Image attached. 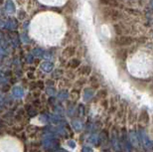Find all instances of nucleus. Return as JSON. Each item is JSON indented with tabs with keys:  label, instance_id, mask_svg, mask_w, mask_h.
Returning <instances> with one entry per match:
<instances>
[{
	"label": "nucleus",
	"instance_id": "1",
	"mask_svg": "<svg viewBox=\"0 0 153 152\" xmlns=\"http://www.w3.org/2000/svg\"><path fill=\"white\" fill-rule=\"evenodd\" d=\"M139 140L141 142L142 146L144 147L145 150H151L153 148V143L152 141L149 139L148 135L146 134V132L143 129L139 131Z\"/></svg>",
	"mask_w": 153,
	"mask_h": 152
},
{
	"label": "nucleus",
	"instance_id": "2",
	"mask_svg": "<svg viewBox=\"0 0 153 152\" xmlns=\"http://www.w3.org/2000/svg\"><path fill=\"white\" fill-rule=\"evenodd\" d=\"M133 39L131 37H128V36H118L114 39V44L116 46H120V47H124V46H129L130 44H132Z\"/></svg>",
	"mask_w": 153,
	"mask_h": 152
},
{
	"label": "nucleus",
	"instance_id": "3",
	"mask_svg": "<svg viewBox=\"0 0 153 152\" xmlns=\"http://www.w3.org/2000/svg\"><path fill=\"white\" fill-rule=\"evenodd\" d=\"M103 16H105L106 19H111V20H116L118 19L120 14H119L118 11L114 10V9H106L103 12Z\"/></svg>",
	"mask_w": 153,
	"mask_h": 152
},
{
	"label": "nucleus",
	"instance_id": "4",
	"mask_svg": "<svg viewBox=\"0 0 153 152\" xmlns=\"http://www.w3.org/2000/svg\"><path fill=\"white\" fill-rule=\"evenodd\" d=\"M129 141H130V145L132 147H134V148H138L139 147L140 140H139V137L136 134V132L131 131L129 133Z\"/></svg>",
	"mask_w": 153,
	"mask_h": 152
},
{
	"label": "nucleus",
	"instance_id": "5",
	"mask_svg": "<svg viewBox=\"0 0 153 152\" xmlns=\"http://www.w3.org/2000/svg\"><path fill=\"white\" fill-rule=\"evenodd\" d=\"M44 145L47 149H55L58 147V142L57 140H55L54 138H47L44 142Z\"/></svg>",
	"mask_w": 153,
	"mask_h": 152
},
{
	"label": "nucleus",
	"instance_id": "6",
	"mask_svg": "<svg viewBox=\"0 0 153 152\" xmlns=\"http://www.w3.org/2000/svg\"><path fill=\"white\" fill-rule=\"evenodd\" d=\"M53 64L50 62H44L41 64V69L45 72H51L53 70Z\"/></svg>",
	"mask_w": 153,
	"mask_h": 152
},
{
	"label": "nucleus",
	"instance_id": "7",
	"mask_svg": "<svg viewBox=\"0 0 153 152\" xmlns=\"http://www.w3.org/2000/svg\"><path fill=\"white\" fill-rule=\"evenodd\" d=\"M6 27L11 30L16 29L17 28V21L15 19H9L7 22H6Z\"/></svg>",
	"mask_w": 153,
	"mask_h": 152
},
{
	"label": "nucleus",
	"instance_id": "8",
	"mask_svg": "<svg viewBox=\"0 0 153 152\" xmlns=\"http://www.w3.org/2000/svg\"><path fill=\"white\" fill-rule=\"evenodd\" d=\"M76 49L74 47H68V48H66L65 51H64V56H66V57H72L73 55H74L76 53Z\"/></svg>",
	"mask_w": 153,
	"mask_h": 152
},
{
	"label": "nucleus",
	"instance_id": "9",
	"mask_svg": "<svg viewBox=\"0 0 153 152\" xmlns=\"http://www.w3.org/2000/svg\"><path fill=\"white\" fill-rule=\"evenodd\" d=\"M5 8H6V11L9 12V13H13L15 11V6L13 4V2L10 1V0H8V1L6 2Z\"/></svg>",
	"mask_w": 153,
	"mask_h": 152
},
{
	"label": "nucleus",
	"instance_id": "10",
	"mask_svg": "<svg viewBox=\"0 0 153 152\" xmlns=\"http://www.w3.org/2000/svg\"><path fill=\"white\" fill-rule=\"evenodd\" d=\"M100 4L102 5H111V6H117V1L115 0H99Z\"/></svg>",
	"mask_w": 153,
	"mask_h": 152
},
{
	"label": "nucleus",
	"instance_id": "11",
	"mask_svg": "<svg viewBox=\"0 0 153 152\" xmlns=\"http://www.w3.org/2000/svg\"><path fill=\"white\" fill-rule=\"evenodd\" d=\"M93 95H94V90H90V89L85 90L84 92V99H85V101H88V99L93 96Z\"/></svg>",
	"mask_w": 153,
	"mask_h": 152
},
{
	"label": "nucleus",
	"instance_id": "12",
	"mask_svg": "<svg viewBox=\"0 0 153 152\" xmlns=\"http://www.w3.org/2000/svg\"><path fill=\"white\" fill-rule=\"evenodd\" d=\"M12 92H13V95L16 96V98H21V96H23V90L21 87H14Z\"/></svg>",
	"mask_w": 153,
	"mask_h": 152
},
{
	"label": "nucleus",
	"instance_id": "13",
	"mask_svg": "<svg viewBox=\"0 0 153 152\" xmlns=\"http://www.w3.org/2000/svg\"><path fill=\"white\" fill-rule=\"evenodd\" d=\"M114 32L116 35H123V28L120 25H114Z\"/></svg>",
	"mask_w": 153,
	"mask_h": 152
},
{
	"label": "nucleus",
	"instance_id": "14",
	"mask_svg": "<svg viewBox=\"0 0 153 152\" xmlns=\"http://www.w3.org/2000/svg\"><path fill=\"white\" fill-rule=\"evenodd\" d=\"M79 64H81V62L76 59H72L70 61V66H71V68H76V67L79 66Z\"/></svg>",
	"mask_w": 153,
	"mask_h": 152
},
{
	"label": "nucleus",
	"instance_id": "15",
	"mask_svg": "<svg viewBox=\"0 0 153 152\" xmlns=\"http://www.w3.org/2000/svg\"><path fill=\"white\" fill-rule=\"evenodd\" d=\"M112 144H114V149L119 152L120 151V148H119V144H118V141H117V138L115 137V136H114L112 137Z\"/></svg>",
	"mask_w": 153,
	"mask_h": 152
},
{
	"label": "nucleus",
	"instance_id": "16",
	"mask_svg": "<svg viewBox=\"0 0 153 152\" xmlns=\"http://www.w3.org/2000/svg\"><path fill=\"white\" fill-rule=\"evenodd\" d=\"M73 126H74V128L76 129V130H81L82 129V123L79 122V121L78 120H74L73 121Z\"/></svg>",
	"mask_w": 153,
	"mask_h": 152
},
{
	"label": "nucleus",
	"instance_id": "17",
	"mask_svg": "<svg viewBox=\"0 0 153 152\" xmlns=\"http://www.w3.org/2000/svg\"><path fill=\"white\" fill-rule=\"evenodd\" d=\"M82 73L84 75H88L91 73V68L88 66H85V67H84V68L82 69Z\"/></svg>",
	"mask_w": 153,
	"mask_h": 152
},
{
	"label": "nucleus",
	"instance_id": "18",
	"mask_svg": "<svg viewBox=\"0 0 153 152\" xmlns=\"http://www.w3.org/2000/svg\"><path fill=\"white\" fill-rule=\"evenodd\" d=\"M34 55L37 57H42L44 55V51H42L41 49H35L34 50Z\"/></svg>",
	"mask_w": 153,
	"mask_h": 152
},
{
	"label": "nucleus",
	"instance_id": "19",
	"mask_svg": "<svg viewBox=\"0 0 153 152\" xmlns=\"http://www.w3.org/2000/svg\"><path fill=\"white\" fill-rule=\"evenodd\" d=\"M88 142L91 144H97V136L96 135H93V136H91L90 139H88Z\"/></svg>",
	"mask_w": 153,
	"mask_h": 152
},
{
	"label": "nucleus",
	"instance_id": "20",
	"mask_svg": "<svg viewBox=\"0 0 153 152\" xmlns=\"http://www.w3.org/2000/svg\"><path fill=\"white\" fill-rule=\"evenodd\" d=\"M82 152H94V151H93V149H91V148L85 146V147H82Z\"/></svg>",
	"mask_w": 153,
	"mask_h": 152
},
{
	"label": "nucleus",
	"instance_id": "21",
	"mask_svg": "<svg viewBox=\"0 0 153 152\" xmlns=\"http://www.w3.org/2000/svg\"><path fill=\"white\" fill-rule=\"evenodd\" d=\"M68 144L70 145V147H71V148H75L76 147V143L73 140H69L68 141Z\"/></svg>",
	"mask_w": 153,
	"mask_h": 152
},
{
	"label": "nucleus",
	"instance_id": "22",
	"mask_svg": "<svg viewBox=\"0 0 153 152\" xmlns=\"http://www.w3.org/2000/svg\"><path fill=\"white\" fill-rule=\"evenodd\" d=\"M56 152H67L66 150H63V149H61V150H58V151H56Z\"/></svg>",
	"mask_w": 153,
	"mask_h": 152
}]
</instances>
